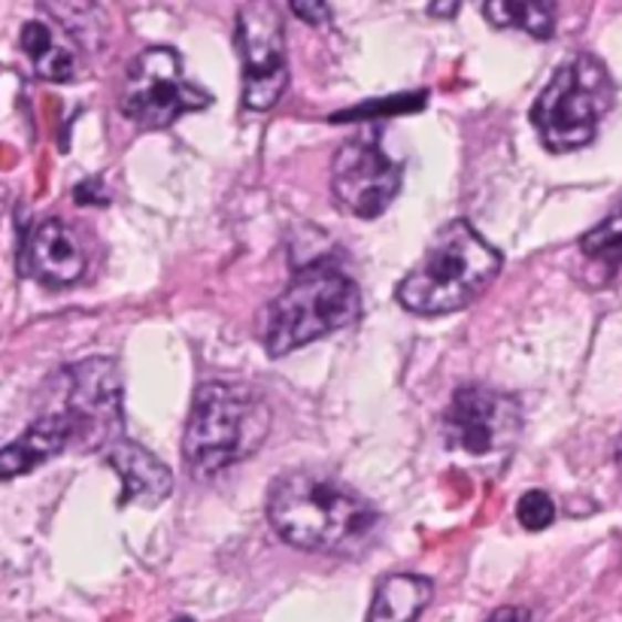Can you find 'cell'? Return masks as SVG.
<instances>
[{
	"label": "cell",
	"mask_w": 622,
	"mask_h": 622,
	"mask_svg": "<svg viewBox=\"0 0 622 622\" xmlns=\"http://www.w3.org/2000/svg\"><path fill=\"white\" fill-rule=\"evenodd\" d=\"M268 522L286 543L307 552L355 556L374 538L371 501L322 470H286L270 486Z\"/></svg>",
	"instance_id": "6da1fadb"
},
{
	"label": "cell",
	"mask_w": 622,
	"mask_h": 622,
	"mask_svg": "<svg viewBox=\"0 0 622 622\" xmlns=\"http://www.w3.org/2000/svg\"><path fill=\"white\" fill-rule=\"evenodd\" d=\"M501 270V252L468 219L446 222L416 268L398 282V304L416 317H446L474 304Z\"/></svg>",
	"instance_id": "7a4b0ae2"
},
{
	"label": "cell",
	"mask_w": 622,
	"mask_h": 622,
	"mask_svg": "<svg viewBox=\"0 0 622 622\" xmlns=\"http://www.w3.org/2000/svg\"><path fill=\"white\" fill-rule=\"evenodd\" d=\"M362 317V292L341 268L317 261L294 270L289 286L259 317L265 353L280 359L325 334L353 325Z\"/></svg>",
	"instance_id": "3957f363"
},
{
	"label": "cell",
	"mask_w": 622,
	"mask_h": 622,
	"mask_svg": "<svg viewBox=\"0 0 622 622\" xmlns=\"http://www.w3.org/2000/svg\"><path fill=\"white\" fill-rule=\"evenodd\" d=\"M270 432L268 404L247 386L210 380L195 392L183 435V458L191 474L212 477L249 458Z\"/></svg>",
	"instance_id": "277c9868"
},
{
	"label": "cell",
	"mask_w": 622,
	"mask_h": 622,
	"mask_svg": "<svg viewBox=\"0 0 622 622\" xmlns=\"http://www.w3.org/2000/svg\"><path fill=\"white\" fill-rule=\"evenodd\" d=\"M613 106V80L595 55H577L543 85L531 106V125L550 153H571L589 146L601 118Z\"/></svg>",
	"instance_id": "5b68a950"
},
{
	"label": "cell",
	"mask_w": 622,
	"mask_h": 622,
	"mask_svg": "<svg viewBox=\"0 0 622 622\" xmlns=\"http://www.w3.org/2000/svg\"><path fill=\"white\" fill-rule=\"evenodd\" d=\"M210 101L204 89L188 83L174 49L149 46L128 64L118 106L134 125L155 131L174 125L183 113L207 110Z\"/></svg>",
	"instance_id": "8992f818"
},
{
	"label": "cell",
	"mask_w": 622,
	"mask_h": 622,
	"mask_svg": "<svg viewBox=\"0 0 622 622\" xmlns=\"http://www.w3.org/2000/svg\"><path fill=\"white\" fill-rule=\"evenodd\" d=\"M237 52L243 64V104L249 110H270L289 85L286 28L280 10L259 0L237 10Z\"/></svg>",
	"instance_id": "52a82bcc"
},
{
	"label": "cell",
	"mask_w": 622,
	"mask_h": 622,
	"mask_svg": "<svg viewBox=\"0 0 622 622\" xmlns=\"http://www.w3.org/2000/svg\"><path fill=\"white\" fill-rule=\"evenodd\" d=\"M68 416L73 423V444L80 449L106 453L125 440V411H122V374L113 359H89L71 367Z\"/></svg>",
	"instance_id": "ba28073f"
},
{
	"label": "cell",
	"mask_w": 622,
	"mask_h": 622,
	"mask_svg": "<svg viewBox=\"0 0 622 622\" xmlns=\"http://www.w3.org/2000/svg\"><path fill=\"white\" fill-rule=\"evenodd\" d=\"M401 188V165L376 141V131H362L343 143L331 162V191L338 204L359 216L376 219L388 210Z\"/></svg>",
	"instance_id": "9c48e42d"
},
{
	"label": "cell",
	"mask_w": 622,
	"mask_h": 622,
	"mask_svg": "<svg viewBox=\"0 0 622 622\" xmlns=\"http://www.w3.org/2000/svg\"><path fill=\"white\" fill-rule=\"evenodd\" d=\"M522 428V407L514 395L486 386H458L444 413V435L453 449L493 456L514 444Z\"/></svg>",
	"instance_id": "30bf717a"
},
{
	"label": "cell",
	"mask_w": 622,
	"mask_h": 622,
	"mask_svg": "<svg viewBox=\"0 0 622 622\" xmlns=\"http://www.w3.org/2000/svg\"><path fill=\"white\" fill-rule=\"evenodd\" d=\"M22 273L43 286H71L85 273V249L71 225L61 219L40 222L22 252Z\"/></svg>",
	"instance_id": "8fae6325"
},
{
	"label": "cell",
	"mask_w": 622,
	"mask_h": 622,
	"mask_svg": "<svg viewBox=\"0 0 622 622\" xmlns=\"http://www.w3.org/2000/svg\"><path fill=\"white\" fill-rule=\"evenodd\" d=\"M104 462L116 470L122 480L118 507H143L153 510L174 493V474L165 462L153 456L149 449L131 440H118L104 453Z\"/></svg>",
	"instance_id": "7c38bea8"
},
{
	"label": "cell",
	"mask_w": 622,
	"mask_h": 622,
	"mask_svg": "<svg viewBox=\"0 0 622 622\" xmlns=\"http://www.w3.org/2000/svg\"><path fill=\"white\" fill-rule=\"evenodd\" d=\"M73 444V423L68 413H49L37 419L24 435H19L12 444L0 449V477L12 480L19 474L34 470L52 456L64 453Z\"/></svg>",
	"instance_id": "4fadbf2b"
},
{
	"label": "cell",
	"mask_w": 622,
	"mask_h": 622,
	"mask_svg": "<svg viewBox=\"0 0 622 622\" xmlns=\"http://www.w3.org/2000/svg\"><path fill=\"white\" fill-rule=\"evenodd\" d=\"M435 595L428 577L388 574L376 583L367 622H416Z\"/></svg>",
	"instance_id": "5bb4252c"
},
{
	"label": "cell",
	"mask_w": 622,
	"mask_h": 622,
	"mask_svg": "<svg viewBox=\"0 0 622 622\" xmlns=\"http://www.w3.org/2000/svg\"><path fill=\"white\" fill-rule=\"evenodd\" d=\"M22 49L34 64V71L52 83H71L80 71V55L68 43V37L49 22H28L22 28Z\"/></svg>",
	"instance_id": "9a60e30c"
},
{
	"label": "cell",
	"mask_w": 622,
	"mask_h": 622,
	"mask_svg": "<svg viewBox=\"0 0 622 622\" xmlns=\"http://www.w3.org/2000/svg\"><path fill=\"white\" fill-rule=\"evenodd\" d=\"M483 15L495 24V28H519L531 37L547 40L556 31V7L543 3V0H498V3H486Z\"/></svg>",
	"instance_id": "2e32d148"
},
{
	"label": "cell",
	"mask_w": 622,
	"mask_h": 622,
	"mask_svg": "<svg viewBox=\"0 0 622 622\" xmlns=\"http://www.w3.org/2000/svg\"><path fill=\"white\" fill-rule=\"evenodd\" d=\"M580 252L587 256L589 261H599V265H608V268H620L622 265V204L616 210L601 219L592 231L580 237Z\"/></svg>",
	"instance_id": "e0dca14e"
},
{
	"label": "cell",
	"mask_w": 622,
	"mask_h": 622,
	"mask_svg": "<svg viewBox=\"0 0 622 622\" xmlns=\"http://www.w3.org/2000/svg\"><path fill=\"white\" fill-rule=\"evenodd\" d=\"M517 519L526 531L547 529V526H552V519H556V505H552V498L547 493L531 489V493H526L517 501Z\"/></svg>",
	"instance_id": "ac0fdd59"
},
{
	"label": "cell",
	"mask_w": 622,
	"mask_h": 622,
	"mask_svg": "<svg viewBox=\"0 0 622 622\" xmlns=\"http://www.w3.org/2000/svg\"><path fill=\"white\" fill-rule=\"evenodd\" d=\"M292 15L304 19L307 24H329L331 7H325V3H292Z\"/></svg>",
	"instance_id": "d6986e66"
},
{
	"label": "cell",
	"mask_w": 622,
	"mask_h": 622,
	"mask_svg": "<svg viewBox=\"0 0 622 622\" xmlns=\"http://www.w3.org/2000/svg\"><path fill=\"white\" fill-rule=\"evenodd\" d=\"M486 622H529V611L526 608H498Z\"/></svg>",
	"instance_id": "ffe728a7"
},
{
	"label": "cell",
	"mask_w": 622,
	"mask_h": 622,
	"mask_svg": "<svg viewBox=\"0 0 622 622\" xmlns=\"http://www.w3.org/2000/svg\"><path fill=\"white\" fill-rule=\"evenodd\" d=\"M458 12V3H432L428 7V15H437V19H449V15H456Z\"/></svg>",
	"instance_id": "44dd1931"
},
{
	"label": "cell",
	"mask_w": 622,
	"mask_h": 622,
	"mask_svg": "<svg viewBox=\"0 0 622 622\" xmlns=\"http://www.w3.org/2000/svg\"><path fill=\"white\" fill-rule=\"evenodd\" d=\"M616 462H620V468H622V437H620V449H616Z\"/></svg>",
	"instance_id": "7402d4cb"
},
{
	"label": "cell",
	"mask_w": 622,
	"mask_h": 622,
	"mask_svg": "<svg viewBox=\"0 0 622 622\" xmlns=\"http://www.w3.org/2000/svg\"><path fill=\"white\" fill-rule=\"evenodd\" d=\"M170 622H195V620H188V616H177V620H170Z\"/></svg>",
	"instance_id": "603a6c76"
}]
</instances>
